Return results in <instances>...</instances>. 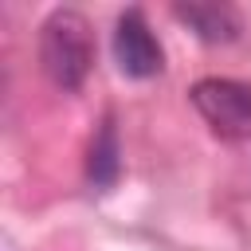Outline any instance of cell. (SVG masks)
I'll use <instances>...</instances> for the list:
<instances>
[{"mask_svg":"<svg viewBox=\"0 0 251 251\" xmlns=\"http://www.w3.org/2000/svg\"><path fill=\"white\" fill-rule=\"evenodd\" d=\"M39 63H43V75L59 90H67V94L82 90V82L94 67L90 20L75 8H55L39 24Z\"/></svg>","mask_w":251,"mask_h":251,"instance_id":"cell-1","label":"cell"},{"mask_svg":"<svg viewBox=\"0 0 251 251\" xmlns=\"http://www.w3.org/2000/svg\"><path fill=\"white\" fill-rule=\"evenodd\" d=\"M188 102L196 106V114L208 122V129L224 141H243L251 137V82L239 78H196L188 90Z\"/></svg>","mask_w":251,"mask_h":251,"instance_id":"cell-2","label":"cell"},{"mask_svg":"<svg viewBox=\"0 0 251 251\" xmlns=\"http://www.w3.org/2000/svg\"><path fill=\"white\" fill-rule=\"evenodd\" d=\"M114 63L126 78H153L165 71V51L141 8H126L114 24Z\"/></svg>","mask_w":251,"mask_h":251,"instance_id":"cell-3","label":"cell"},{"mask_svg":"<svg viewBox=\"0 0 251 251\" xmlns=\"http://www.w3.org/2000/svg\"><path fill=\"white\" fill-rule=\"evenodd\" d=\"M173 16L200 39V43H212V47H220V43H235L239 35H243V16L231 8V4H208V0H180V4H173Z\"/></svg>","mask_w":251,"mask_h":251,"instance_id":"cell-4","label":"cell"},{"mask_svg":"<svg viewBox=\"0 0 251 251\" xmlns=\"http://www.w3.org/2000/svg\"><path fill=\"white\" fill-rule=\"evenodd\" d=\"M118 176H122V141H118L114 114H106L94 141H90V153H86V180L106 192L118 184Z\"/></svg>","mask_w":251,"mask_h":251,"instance_id":"cell-5","label":"cell"}]
</instances>
